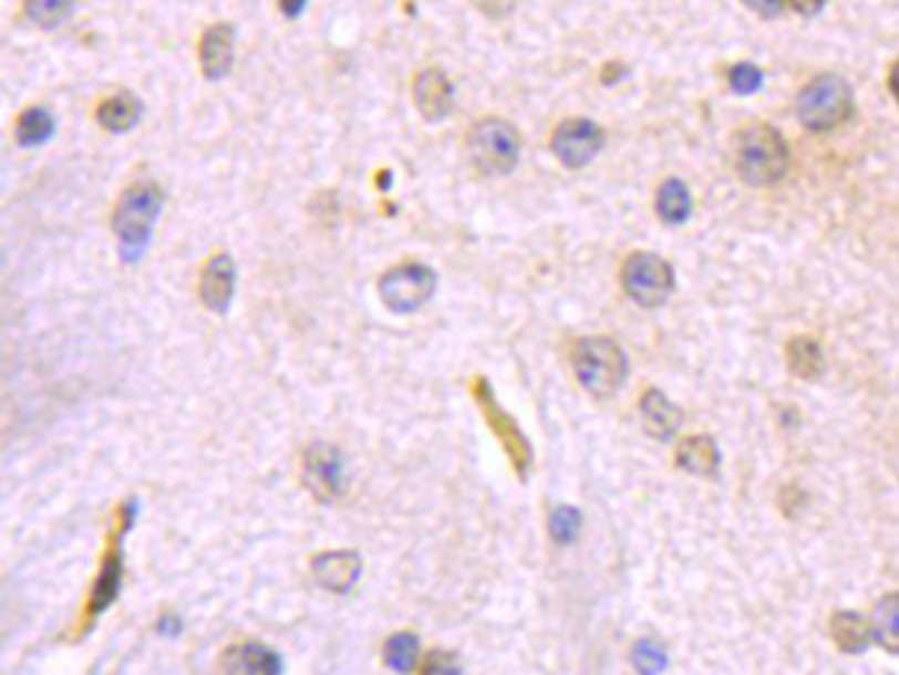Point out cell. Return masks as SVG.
I'll return each mask as SVG.
<instances>
[{"label":"cell","mask_w":899,"mask_h":675,"mask_svg":"<svg viewBox=\"0 0 899 675\" xmlns=\"http://www.w3.org/2000/svg\"><path fill=\"white\" fill-rule=\"evenodd\" d=\"M733 167L746 185L778 183L788 169V146L771 124H752L733 141Z\"/></svg>","instance_id":"cell-1"},{"label":"cell","mask_w":899,"mask_h":675,"mask_svg":"<svg viewBox=\"0 0 899 675\" xmlns=\"http://www.w3.org/2000/svg\"><path fill=\"white\" fill-rule=\"evenodd\" d=\"M164 193L154 183L133 185L114 211V232L124 261H137L148 248L151 232L162 215Z\"/></svg>","instance_id":"cell-2"},{"label":"cell","mask_w":899,"mask_h":675,"mask_svg":"<svg viewBox=\"0 0 899 675\" xmlns=\"http://www.w3.org/2000/svg\"><path fill=\"white\" fill-rule=\"evenodd\" d=\"M572 367L580 385L597 398H610L626 381V354L612 338H583L572 351Z\"/></svg>","instance_id":"cell-3"},{"label":"cell","mask_w":899,"mask_h":675,"mask_svg":"<svg viewBox=\"0 0 899 675\" xmlns=\"http://www.w3.org/2000/svg\"><path fill=\"white\" fill-rule=\"evenodd\" d=\"M852 87L839 74H820V77L807 82V87L797 98L799 122L813 133H826V129L839 127L852 116Z\"/></svg>","instance_id":"cell-4"},{"label":"cell","mask_w":899,"mask_h":675,"mask_svg":"<svg viewBox=\"0 0 899 675\" xmlns=\"http://www.w3.org/2000/svg\"><path fill=\"white\" fill-rule=\"evenodd\" d=\"M473 167L488 177L509 175L520 162V135L504 120H483L467 137Z\"/></svg>","instance_id":"cell-5"},{"label":"cell","mask_w":899,"mask_h":675,"mask_svg":"<svg viewBox=\"0 0 899 675\" xmlns=\"http://www.w3.org/2000/svg\"><path fill=\"white\" fill-rule=\"evenodd\" d=\"M622 285L636 304L660 307L673 293V267L657 253H633L622 267Z\"/></svg>","instance_id":"cell-6"},{"label":"cell","mask_w":899,"mask_h":675,"mask_svg":"<svg viewBox=\"0 0 899 675\" xmlns=\"http://www.w3.org/2000/svg\"><path fill=\"white\" fill-rule=\"evenodd\" d=\"M380 299L396 314H412L435 293V272L425 264H404L380 278Z\"/></svg>","instance_id":"cell-7"},{"label":"cell","mask_w":899,"mask_h":675,"mask_svg":"<svg viewBox=\"0 0 899 675\" xmlns=\"http://www.w3.org/2000/svg\"><path fill=\"white\" fill-rule=\"evenodd\" d=\"M303 484L320 501L341 499L349 488L345 459L335 446L314 444L303 454Z\"/></svg>","instance_id":"cell-8"},{"label":"cell","mask_w":899,"mask_h":675,"mask_svg":"<svg viewBox=\"0 0 899 675\" xmlns=\"http://www.w3.org/2000/svg\"><path fill=\"white\" fill-rule=\"evenodd\" d=\"M601 146H604V133L599 124L589 120L562 122L551 137V150L567 169H583L597 158Z\"/></svg>","instance_id":"cell-9"},{"label":"cell","mask_w":899,"mask_h":675,"mask_svg":"<svg viewBox=\"0 0 899 675\" xmlns=\"http://www.w3.org/2000/svg\"><path fill=\"white\" fill-rule=\"evenodd\" d=\"M473 394H475V402H478V406H480L483 417H486V423L490 425V430H494L496 436H499V440L504 444V449H507L509 459L515 461L517 470H520V472L528 470V465H530V446H528V440H525L520 428H517L515 419H512V417L507 415V412L502 409L499 402H496L494 388H490V383L486 381V377H478V383H475Z\"/></svg>","instance_id":"cell-10"},{"label":"cell","mask_w":899,"mask_h":675,"mask_svg":"<svg viewBox=\"0 0 899 675\" xmlns=\"http://www.w3.org/2000/svg\"><path fill=\"white\" fill-rule=\"evenodd\" d=\"M414 103L427 122H441L454 112V85L441 69H425L414 80Z\"/></svg>","instance_id":"cell-11"},{"label":"cell","mask_w":899,"mask_h":675,"mask_svg":"<svg viewBox=\"0 0 899 675\" xmlns=\"http://www.w3.org/2000/svg\"><path fill=\"white\" fill-rule=\"evenodd\" d=\"M314 578L330 594H345L362 573V560L356 552H324L314 560Z\"/></svg>","instance_id":"cell-12"},{"label":"cell","mask_w":899,"mask_h":675,"mask_svg":"<svg viewBox=\"0 0 899 675\" xmlns=\"http://www.w3.org/2000/svg\"><path fill=\"white\" fill-rule=\"evenodd\" d=\"M235 293V264L227 253H217L209 264H206L204 274H200V301L211 309V312L225 314L230 307Z\"/></svg>","instance_id":"cell-13"},{"label":"cell","mask_w":899,"mask_h":675,"mask_svg":"<svg viewBox=\"0 0 899 675\" xmlns=\"http://www.w3.org/2000/svg\"><path fill=\"white\" fill-rule=\"evenodd\" d=\"M235 59V30L230 24H214L200 40V66L209 80H225Z\"/></svg>","instance_id":"cell-14"},{"label":"cell","mask_w":899,"mask_h":675,"mask_svg":"<svg viewBox=\"0 0 899 675\" xmlns=\"http://www.w3.org/2000/svg\"><path fill=\"white\" fill-rule=\"evenodd\" d=\"M120 589H122V554H120V539H114L112 549H108L106 557H103L101 573H99V578H95V585H93V594H90V602H87L90 623H93V620L114 602L116 594H120Z\"/></svg>","instance_id":"cell-15"},{"label":"cell","mask_w":899,"mask_h":675,"mask_svg":"<svg viewBox=\"0 0 899 675\" xmlns=\"http://www.w3.org/2000/svg\"><path fill=\"white\" fill-rule=\"evenodd\" d=\"M227 660H230L232 675H280L282 673L278 654L259 642L235 646L232 652H227Z\"/></svg>","instance_id":"cell-16"},{"label":"cell","mask_w":899,"mask_h":675,"mask_svg":"<svg viewBox=\"0 0 899 675\" xmlns=\"http://www.w3.org/2000/svg\"><path fill=\"white\" fill-rule=\"evenodd\" d=\"M641 415H644L649 433L657 438H670L681 428V409L665 394H660L654 388L647 391L644 398H641Z\"/></svg>","instance_id":"cell-17"},{"label":"cell","mask_w":899,"mask_h":675,"mask_svg":"<svg viewBox=\"0 0 899 675\" xmlns=\"http://www.w3.org/2000/svg\"><path fill=\"white\" fill-rule=\"evenodd\" d=\"M678 465L683 470L702 475V478H712L717 472V465H721V454H717L715 440L707 436L686 438L678 446Z\"/></svg>","instance_id":"cell-18"},{"label":"cell","mask_w":899,"mask_h":675,"mask_svg":"<svg viewBox=\"0 0 899 675\" xmlns=\"http://www.w3.org/2000/svg\"><path fill=\"white\" fill-rule=\"evenodd\" d=\"M143 116V103L133 93H116L99 106V122L108 133H130Z\"/></svg>","instance_id":"cell-19"},{"label":"cell","mask_w":899,"mask_h":675,"mask_svg":"<svg viewBox=\"0 0 899 675\" xmlns=\"http://www.w3.org/2000/svg\"><path fill=\"white\" fill-rule=\"evenodd\" d=\"M831 631H834V642L841 652L847 654H860L866 652V646L870 644V636H874V629H868V623L862 620L857 612H836L831 620Z\"/></svg>","instance_id":"cell-20"},{"label":"cell","mask_w":899,"mask_h":675,"mask_svg":"<svg viewBox=\"0 0 899 675\" xmlns=\"http://www.w3.org/2000/svg\"><path fill=\"white\" fill-rule=\"evenodd\" d=\"M657 215L668 225H683L691 215V193L686 183L668 180L657 190Z\"/></svg>","instance_id":"cell-21"},{"label":"cell","mask_w":899,"mask_h":675,"mask_svg":"<svg viewBox=\"0 0 899 675\" xmlns=\"http://www.w3.org/2000/svg\"><path fill=\"white\" fill-rule=\"evenodd\" d=\"M53 133H56V120L45 106H34L30 112H24L17 124V141L24 148L45 146Z\"/></svg>","instance_id":"cell-22"},{"label":"cell","mask_w":899,"mask_h":675,"mask_svg":"<svg viewBox=\"0 0 899 675\" xmlns=\"http://www.w3.org/2000/svg\"><path fill=\"white\" fill-rule=\"evenodd\" d=\"M874 638L884 650L899 654V594L884 596L874 612Z\"/></svg>","instance_id":"cell-23"},{"label":"cell","mask_w":899,"mask_h":675,"mask_svg":"<svg viewBox=\"0 0 899 675\" xmlns=\"http://www.w3.org/2000/svg\"><path fill=\"white\" fill-rule=\"evenodd\" d=\"M788 364H792L794 375L815 381V377L823 375V351L813 338H794L792 346H788Z\"/></svg>","instance_id":"cell-24"},{"label":"cell","mask_w":899,"mask_h":675,"mask_svg":"<svg viewBox=\"0 0 899 675\" xmlns=\"http://www.w3.org/2000/svg\"><path fill=\"white\" fill-rule=\"evenodd\" d=\"M385 663H389L391 671H396L401 675L412 673L420 663V642L414 633H396L385 642L383 650Z\"/></svg>","instance_id":"cell-25"},{"label":"cell","mask_w":899,"mask_h":675,"mask_svg":"<svg viewBox=\"0 0 899 675\" xmlns=\"http://www.w3.org/2000/svg\"><path fill=\"white\" fill-rule=\"evenodd\" d=\"M74 11V0H27L24 13L34 27L43 30H56L64 24Z\"/></svg>","instance_id":"cell-26"},{"label":"cell","mask_w":899,"mask_h":675,"mask_svg":"<svg viewBox=\"0 0 899 675\" xmlns=\"http://www.w3.org/2000/svg\"><path fill=\"white\" fill-rule=\"evenodd\" d=\"M668 665V652L657 638H641L633 646V667L641 675H660Z\"/></svg>","instance_id":"cell-27"},{"label":"cell","mask_w":899,"mask_h":675,"mask_svg":"<svg viewBox=\"0 0 899 675\" xmlns=\"http://www.w3.org/2000/svg\"><path fill=\"white\" fill-rule=\"evenodd\" d=\"M549 533L557 543H572L580 533V512L576 507H557L551 512Z\"/></svg>","instance_id":"cell-28"},{"label":"cell","mask_w":899,"mask_h":675,"mask_svg":"<svg viewBox=\"0 0 899 675\" xmlns=\"http://www.w3.org/2000/svg\"><path fill=\"white\" fill-rule=\"evenodd\" d=\"M731 87L736 93H742V95H746V93H755L760 85H763V72H760V69L755 66V64H746V61H742V64H736L731 69Z\"/></svg>","instance_id":"cell-29"},{"label":"cell","mask_w":899,"mask_h":675,"mask_svg":"<svg viewBox=\"0 0 899 675\" xmlns=\"http://www.w3.org/2000/svg\"><path fill=\"white\" fill-rule=\"evenodd\" d=\"M420 675H462L459 663H456L454 654L448 652H431L422 663Z\"/></svg>","instance_id":"cell-30"},{"label":"cell","mask_w":899,"mask_h":675,"mask_svg":"<svg viewBox=\"0 0 899 675\" xmlns=\"http://www.w3.org/2000/svg\"><path fill=\"white\" fill-rule=\"evenodd\" d=\"M744 3H746V9L755 11L757 17L773 19V17H778V13L786 9L788 0H744Z\"/></svg>","instance_id":"cell-31"},{"label":"cell","mask_w":899,"mask_h":675,"mask_svg":"<svg viewBox=\"0 0 899 675\" xmlns=\"http://www.w3.org/2000/svg\"><path fill=\"white\" fill-rule=\"evenodd\" d=\"M475 6L490 19H504L515 9V0H475Z\"/></svg>","instance_id":"cell-32"},{"label":"cell","mask_w":899,"mask_h":675,"mask_svg":"<svg viewBox=\"0 0 899 675\" xmlns=\"http://www.w3.org/2000/svg\"><path fill=\"white\" fill-rule=\"evenodd\" d=\"M788 6L802 17H815L826 6V0H788Z\"/></svg>","instance_id":"cell-33"},{"label":"cell","mask_w":899,"mask_h":675,"mask_svg":"<svg viewBox=\"0 0 899 675\" xmlns=\"http://www.w3.org/2000/svg\"><path fill=\"white\" fill-rule=\"evenodd\" d=\"M309 0H280V11L286 13L288 19H299L303 9H307Z\"/></svg>","instance_id":"cell-34"},{"label":"cell","mask_w":899,"mask_h":675,"mask_svg":"<svg viewBox=\"0 0 899 675\" xmlns=\"http://www.w3.org/2000/svg\"><path fill=\"white\" fill-rule=\"evenodd\" d=\"M622 77V66L620 64H610L604 69V74H601V80L607 82V85H614Z\"/></svg>","instance_id":"cell-35"},{"label":"cell","mask_w":899,"mask_h":675,"mask_svg":"<svg viewBox=\"0 0 899 675\" xmlns=\"http://www.w3.org/2000/svg\"><path fill=\"white\" fill-rule=\"evenodd\" d=\"M889 91H891V95H895V101L899 103V61L891 66V72H889Z\"/></svg>","instance_id":"cell-36"}]
</instances>
